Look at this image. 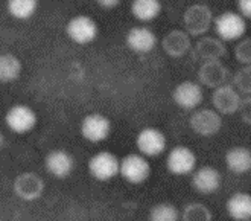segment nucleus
Masks as SVG:
<instances>
[{
	"instance_id": "1",
	"label": "nucleus",
	"mask_w": 251,
	"mask_h": 221,
	"mask_svg": "<svg viewBox=\"0 0 251 221\" xmlns=\"http://www.w3.org/2000/svg\"><path fill=\"white\" fill-rule=\"evenodd\" d=\"M119 175L129 185H143L151 177V164L140 153H129L121 159Z\"/></svg>"
},
{
	"instance_id": "2",
	"label": "nucleus",
	"mask_w": 251,
	"mask_h": 221,
	"mask_svg": "<svg viewBox=\"0 0 251 221\" xmlns=\"http://www.w3.org/2000/svg\"><path fill=\"white\" fill-rule=\"evenodd\" d=\"M216 37L223 41H238L247 32V19L239 12L226 11L221 12L213 22Z\"/></svg>"
},
{
	"instance_id": "3",
	"label": "nucleus",
	"mask_w": 251,
	"mask_h": 221,
	"mask_svg": "<svg viewBox=\"0 0 251 221\" xmlns=\"http://www.w3.org/2000/svg\"><path fill=\"white\" fill-rule=\"evenodd\" d=\"M88 172L98 182H110L121 172V159L111 151H98L88 160Z\"/></svg>"
},
{
	"instance_id": "4",
	"label": "nucleus",
	"mask_w": 251,
	"mask_h": 221,
	"mask_svg": "<svg viewBox=\"0 0 251 221\" xmlns=\"http://www.w3.org/2000/svg\"><path fill=\"white\" fill-rule=\"evenodd\" d=\"M66 35L75 44H90L99 35V26L96 20L85 14H78L72 17L66 25Z\"/></svg>"
},
{
	"instance_id": "5",
	"label": "nucleus",
	"mask_w": 251,
	"mask_h": 221,
	"mask_svg": "<svg viewBox=\"0 0 251 221\" xmlns=\"http://www.w3.org/2000/svg\"><path fill=\"white\" fill-rule=\"evenodd\" d=\"M113 124L110 117L102 113H88L82 117L79 133L90 143H100L110 138Z\"/></svg>"
},
{
	"instance_id": "6",
	"label": "nucleus",
	"mask_w": 251,
	"mask_h": 221,
	"mask_svg": "<svg viewBox=\"0 0 251 221\" xmlns=\"http://www.w3.org/2000/svg\"><path fill=\"white\" fill-rule=\"evenodd\" d=\"M189 125L201 138H213L223 128V114L212 109H197L192 113Z\"/></svg>"
},
{
	"instance_id": "7",
	"label": "nucleus",
	"mask_w": 251,
	"mask_h": 221,
	"mask_svg": "<svg viewBox=\"0 0 251 221\" xmlns=\"http://www.w3.org/2000/svg\"><path fill=\"white\" fill-rule=\"evenodd\" d=\"M213 22L215 17L212 9L204 3L190 5L183 16L184 29L192 37H201L202 34H205L213 25Z\"/></svg>"
},
{
	"instance_id": "8",
	"label": "nucleus",
	"mask_w": 251,
	"mask_h": 221,
	"mask_svg": "<svg viewBox=\"0 0 251 221\" xmlns=\"http://www.w3.org/2000/svg\"><path fill=\"white\" fill-rule=\"evenodd\" d=\"M137 151L148 159H154L161 156L168 148V139L165 133L155 127H145L136 136Z\"/></svg>"
},
{
	"instance_id": "9",
	"label": "nucleus",
	"mask_w": 251,
	"mask_h": 221,
	"mask_svg": "<svg viewBox=\"0 0 251 221\" xmlns=\"http://www.w3.org/2000/svg\"><path fill=\"white\" fill-rule=\"evenodd\" d=\"M38 116L32 107L14 104L5 114V125L16 135H26L37 127Z\"/></svg>"
},
{
	"instance_id": "10",
	"label": "nucleus",
	"mask_w": 251,
	"mask_h": 221,
	"mask_svg": "<svg viewBox=\"0 0 251 221\" xmlns=\"http://www.w3.org/2000/svg\"><path fill=\"white\" fill-rule=\"evenodd\" d=\"M166 168L172 175L186 177L197 169V154L186 145H178L169 150L166 156Z\"/></svg>"
},
{
	"instance_id": "11",
	"label": "nucleus",
	"mask_w": 251,
	"mask_h": 221,
	"mask_svg": "<svg viewBox=\"0 0 251 221\" xmlns=\"http://www.w3.org/2000/svg\"><path fill=\"white\" fill-rule=\"evenodd\" d=\"M44 189H46L44 180L37 172L32 171H25L19 174L12 183L14 194L23 201H35L41 198V195L44 194Z\"/></svg>"
},
{
	"instance_id": "12",
	"label": "nucleus",
	"mask_w": 251,
	"mask_h": 221,
	"mask_svg": "<svg viewBox=\"0 0 251 221\" xmlns=\"http://www.w3.org/2000/svg\"><path fill=\"white\" fill-rule=\"evenodd\" d=\"M125 44L131 52H134L137 55H146L155 49V46L158 44V38L151 28L139 25V26H132L126 32Z\"/></svg>"
},
{
	"instance_id": "13",
	"label": "nucleus",
	"mask_w": 251,
	"mask_h": 221,
	"mask_svg": "<svg viewBox=\"0 0 251 221\" xmlns=\"http://www.w3.org/2000/svg\"><path fill=\"white\" fill-rule=\"evenodd\" d=\"M172 99L175 106H178L186 111L197 110L204 99L202 85L197 81H181L180 84L175 85L172 92Z\"/></svg>"
},
{
	"instance_id": "14",
	"label": "nucleus",
	"mask_w": 251,
	"mask_h": 221,
	"mask_svg": "<svg viewBox=\"0 0 251 221\" xmlns=\"http://www.w3.org/2000/svg\"><path fill=\"white\" fill-rule=\"evenodd\" d=\"M44 166H46V171L55 179H67L75 171L76 160L72 153L56 148L48 153L46 159H44Z\"/></svg>"
},
{
	"instance_id": "15",
	"label": "nucleus",
	"mask_w": 251,
	"mask_h": 221,
	"mask_svg": "<svg viewBox=\"0 0 251 221\" xmlns=\"http://www.w3.org/2000/svg\"><path fill=\"white\" fill-rule=\"evenodd\" d=\"M241 93L234 85H228L227 83L216 87L212 95V104L216 111L221 114H234L239 111L241 106Z\"/></svg>"
},
{
	"instance_id": "16",
	"label": "nucleus",
	"mask_w": 251,
	"mask_h": 221,
	"mask_svg": "<svg viewBox=\"0 0 251 221\" xmlns=\"http://www.w3.org/2000/svg\"><path fill=\"white\" fill-rule=\"evenodd\" d=\"M221 185H223V175L215 166L202 165L192 172V186L202 195L216 193Z\"/></svg>"
},
{
	"instance_id": "17",
	"label": "nucleus",
	"mask_w": 251,
	"mask_h": 221,
	"mask_svg": "<svg viewBox=\"0 0 251 221\" xmlns=\"http://www.w3.org/2000/svg\"><path fill=\"white\" fill-rule=\"evenodd\" d=\"M228 69L221 60H204L198 69V83L209 88H216L227 83Z\"/></svg>"
},
{
	"instance_id": "18",
	"label": "nucleus",
	"mask_w": 251,
	"mask_h": 221,
	"mask_svg": "<svg viewBox=\"0 0 251 221\" xmlns=\"http://www.w3.org/2000/svg\"><path fill=\"white\" fill-rule=\"evenodd\" d=\"M190 37L192 35L186 31V29L184 31H181V29H174V31L168 32L165 35V38L161 40V48H163V51L169 56L181 58L192 51Z\"/></svg>"
},
{
	"instance_id": "19",
	"label": "nucleus",
	"mask_w": 251,
	"mask_h": 221,
	"mask_svg": "<svg viewBox=\"0 0 251 221\" xmlns=\"http://www.w3.org/2000/svg\"><path fill=\"white\" fill-rule=\"evenodd\" d=\"M227 55L226 41L219 37H202L194 49V56L200 60H221Z\"/></svg>"
},
{
	"instance_id": "20",
	"label": "nucleus",
	"mask_w": 251,
	"mask_h": 221,
	"mask_svg": "<svg viewBox=\"0 0 251 221\" xmlns=\"http://www.w3.org/2000/svg\"><path fill=\"white\" fill-rule=\"evenodd\" d=\"M226 165L236 175L248 174L251 171V150L247 146H233L226 153Z\"/></svg>"
},
{
	"instance_id": "21",
	"label": "nucleus",
	"mask_w": 251,
	"mask_h": 221,
	"mask_svg": "<svg viewBox=\"0 0 251 221\" xmlns=\"http://www.w3.org/2000/svg\"><path fill=\"white\" fill-rule=\"evenodd\" d=\"M227 214L238 221L251 220V194L248 193H234L226 203Z\"/></svg>"
},
{
	"instance_id": "22",
	"label": "nucleus",
	"mask_w": 251,
	"mask_h": 221,
	"mask_svg": "<svg viewBox=\"0 0 251 221\" xmlns=\"http://www.w3.org/2000/svg\"><path fill=\"white\" fill-rule=\"evenodd\" d=\"M163 9L160 0H132L131 2V14L140 23L154 22Z\"/></svg>"
},
{
	"instance_id": "23",
	"label": "nucleus",
	"mask_w": 251,
	"mask_h": 221,
	"mask_svg": "<svg viewBox=\"0 0 251 221\" xmlns=\"http://www.w3.org/2000/svg\"><path fill=\"white\" fill-rule=\"evenodd\" d=\"M23 64L14 54H2L0 56V80L2 83H12L20 78Z\"/></svg>"
},
{
	"instance_id": "24",
	"label": "nucleus",
	"mask_w": 251,
	"mask_h": 221,
	"mask_svg": "<svg viewBox=\"0 0 251 221\" xmlns=\"http://www.w3.org/2000/svg\"><path fill=\"white\" fill-rule=\"evenodd\" d=\"M8 14L16 20H29L38 11V0H6Z\"/></svg>"
},
{
	"instance_id": "25",
	"label": "nucleus",
	"mask_w": 251,
	"mask_h": 221,
	"mask_svg": "<svg viewBox=\"0 0 251 221\" xmlns=\"http://www.w3.org/2000/svg\"><path fill=\"white\" fill-rule=\"evenodd\" d=\"M150 220L152 221H176L181 218V214L172 203L160 201L150 209Z\"/></svg>"
},
{
	"instance_id": "26",
	"label": "nucleus",
	"mask_w": 251,
	"mask_h": 221,
	"mask_svg": "<svg viewBox=\"0 0 251 221\" xmlns=\"http://www.w3.org/2000/svg\"><path fill=\"white\" fill-rule=\"evenodd\" d=\"M212 218L210 209L202 203H189L181 212V220L184 221H210Z\"/></svg>"
},
{
	"instance_id": "27",
	"label": "nucleus",
	"mask_w": 251,
	"mask_h": 221,
	"mask_svg": "<svg viewBox=\"0 0 251 221\" xmlns=\"http://www.w3.org/2000/svg\"><path fill=\"white\" fill-rule=\"evenodd\" d=\"M233 85L238 88L239 93L251 95V66H244L234 73Z\"/></svg>"
},
{
	"instance_id": "28",
	"label": "nucleus",
	"mask_w": 251,
	"mask_h": 221,
	"mask_svg": "<svg viewBox=\"0 0 251 221\" xmlns=\"http://www.w3.org/2000/svg\"><path fill=\"white\" fill-rule=\"evenodd\" d=\"M234 58L242 66H251V37H242L234 46Z\"/></svg>"
},
{
	"instance_id": "29",
	"label": "nucleus",
	"mask_w": 251,
	"mask_h": 221,
	"mask_svg": "<svg viewBox=\"0 0 251 221\" xmlns=\"http://www.w3.org/2000/svg\"><path fill=\"white\" fill-rule=\"evenodd\" d=\"M242 117V121L247 125H251V95H248L247 98H242L241 106H239V111H238Z\"/></svg>"
},
{
	"instance_id": "30",
	"label": "nucleus",
	"mask_w": 251,
	"mask_h": 221,
	"mask_svg": "<svg viewBox=\"0 0 251 221\" xmlns=\"http://www.w3.org/2000/svg\"><path fill=\"white\" fill-rule=\"evenodd\" d=\"M238 12L245 19H251V0H238Z\"/></svg>"
},
{
	"instance_id": "31",
	"label": "nucleus",
	"mask_w": 251,
	"mask_h": 221,
	"mask_svg": "<svg viewBox=\"0 0 251 221\" xmlns=\"http://www.w3.org/2000/svg\"><path fill=\"white\" fill-rule=\"evenodd\" d=\"M95 2L102 9H114L122 3V0H95Z\"/></svg>"
}]
</instances>
